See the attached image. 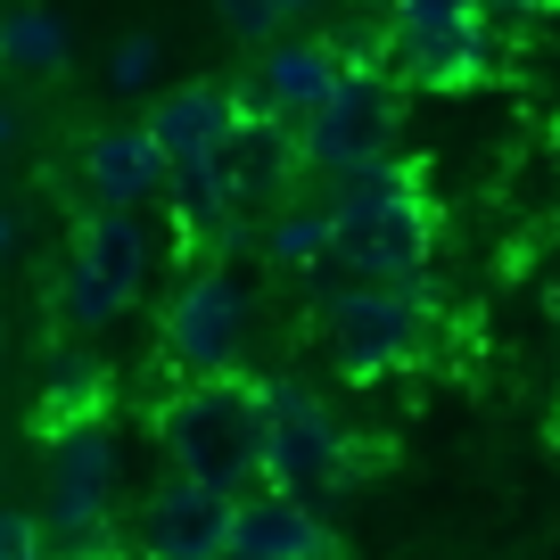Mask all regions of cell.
<instances>
[{
	"label": "cell",
	"mask_w": 560,
	"mask_h": 560,
	"mask_svg": "<svg viewBox=\"0 0 560 560\" xmlns=\"http://www.w3.org/2000/svg\"><path fill=\"white\" fill-rule=\"evenodd\" d=\"M149 438L165 445L174 478L214 494H256L264 487V445H272V396L256 371H223V380H182L158 404Z\"/></svg>",
	"instance_id": "6da1fadb"
},
{
	"label": "cell",
	"mask_w": 560,
	"mask_h": 560,
	"mask_svg": "<svg viewBox=\"0 0 560 560\" xmlns=\"http://www.w3.org/2000/svg\"><path fill=\"white\" fill-rule=\"evenodd\" d=\"M338 214V272L347 280H404L429 272L438 256V207L420 190V158H380V165H354V174L322 182Z\"/></svg>",
	"instance_id": "7a4b0ae2"
},
{
	"label": "cell",
	"mask_w": 560,
	"mask_h": 560,
	"mask_svg": "<svg viewBox=\"0 0 560 560\" xmlns=\"http://www.w3.org/2000/svg\"><path fill=\"white\" fill-rule=\"evenodd\" d=\"M314 330H322V354H330L338 380H387V371L420 363V347H429V289L420 280H404V289H387V280H338V289H322L314 298Z\"/></svg>",
	"instance_id": "3957f363"
},
{
	"label": "cell",
	"mask_w": 560,
	"mask_h": 560,
	"mask_svg": "<svg viewBox=\"0 0 560 560\" xmlns=\"http://www.w3.org/2000/svg\"><path fill=\"white\" fill-rule=\"evenodd\" d=\"M289 132H298L305 182H338V174H354V165H380V158H396V132H404V83L371 58V67H354L347 83L305 124H289Z\"/></svg>",
	"instance_id": "277c9868"
},
{
	"label": "cell",
	"mask_w": 560,
	"mask_h": 560,
	"mask_svg": "<svg viewBox=\"0 0 560 560\" xmlns=\"http://www.w3.org/2000/svg\"><path fill=\"white\" fill-rule=\"evenodd\" d=\"M247 314H256V298L240 289L231 264H190L182 289L158 314L165 363H174L182 380H223V371H240L247 363Z\"/></svg>",
	"instance_id": "5b68a950"
},
{
	"label": "cell",
	"mask_w": 560,
	"mask_h": 560,
	"mask_svg": "<svg viewBox=\"0 0 560 560\" xmlns=\"http://www.w3.org/2000/svg\"><path fill=\"white\" fill-rule=\"evenodd\" d=\"M272 396V445H264V487L298 494V503H322L330 487L354 478V438L338 429V412L314 396L305 380H264Z\"/></svg>",
	"instance_id": "8992f818"
},
{
	"label": "cell",
	"mask_w": 560,
	"mask_h": 560,
	"mask_svg": "<svg viewBox=\"0 0 560 560\" xmlns=\"http://www.w3.org/2000/svg\"><path fill=\"white\" fill-rule=\"evenodd\" d=\"M354 67H371V58H354L347 42L330 34H272L256 50V74H240V107L247 116H280V124H305L322 100H330L338 83H347Z\"/></svg>",
	"instance_id": "52a82bcc"
},
{
	"label": "cell",
	"mask_w": 560,
	"mask_h": 560,
	"mask_svg": "<svg viewBox=\"0 0 560 560\" xmlns=\"http://www.w3.org/2000/svg\"><path fill=\"white\" fill-rule=\"evenodd\" d=\"M231 511H240V494L190 487V478H174V470H165L158 487L140 494L132 536L149 544L158 560H223V552H231Z\"/></svg>",
	"instance_id": "ba28073f"
},
{
	"label": "cell",
	"mask_w": 560,
	"mask_h": 560,
	"mask_svg": "<svg viewBox=\"0 0 560 560\" xmlns=\"http://www.w3.org/2000/svg\"><path fill=\"white\" fill-rule=\"evenodd\" d=\"M240 91L231 83H174L158 91V107H149V140H158V158L174 165V174H190V165H214L223 158V140L240 132Z\"/></svg>",
	"instance_id": "9c48e42d"
},
{
	"label": "cell",
	"mask_w": 560,
	"mask_h": 560,
	"mask_svg": "<svg viewBox=\"0 0 560 560\" xmlns=\"http://www.w3.org/2000/svg\"><path fill=\"white\" fill-rule=\"evenodd\" d=\"M74 174H83L91 207H149V198H165V182H174V165L158 158V140H149V124H100V132L83 140V158H74Z\"/></svg>",
	"instance_id": "30bf717a"
},
{
	"label": "cell",
	"mask_w": 560,
	"mask_h": 560,
	"mask_svg": "<svg viewBox=\"0 0 560 560\" xmlns=\"http://www.w3.org/2000/svg\"><path fill=\"white\" fill-rule=\"evenodd\" d=\"M223 560H338V536H330V520H322L314 503L256 487L231 511V552Z\"/></svg>",
	"instance_id": "8fae6325"
},
{
	"label": "cell",
	"mask_w": 560,
	"mask_h": 560,
	"mask_svg": "<svg viewBox=\"0 0 560 560\" xmlns=\"http://www.w3.org/2000/svg\"><path fill=\"white\" fill-rule=\"evenodd\" d=\"M214 174L231 182V198H240L247 214H272L280 198L298 190L305 182V165H298V132H289V124L280 116H240V132L223 140V158H214Z\"/></svg>",
	"instance_id": "7c38bea8"
},
{
	"label": "cell",
	"mask_w": 560,
	"mask_h": 560,
	"mask_svg": "<svg viewBox=\"0 0 560 560\" xmlns=\"http://www.w3.org/2000/svg\"><path fill=\"white\" fill-rule=\"evenodd\" d=\"M256 256H264V272H280V280L338 272V214H330V198H298V190H289L256 223Z\"/></svg>",
	"instance_id": "4fadbf2b"
},
{
	"label": "cell",
	"mask_w": 560,
	"mask_h": 560,
	"mask_svg": "<svg viewBox=\"0 0 560 560\" xmlns=\"http://www.w3.org/2000/svg\"><path fill=\"white\" fill-rule=\"evenodd\" d=\"M67 256L83 264V272H100L107 289L132 305L140 289H149V256H158V247H149V223H140L132 207H83L74 231H67Z\"/></svg>",
	"instance_id": "5bb4252c"
},
{
	"label": "cell",
	"mask_w": 560,
	"mask_h": 560,
	"mask_svg": "<svg viewBox=\"0 0 560 560\" xmlns=\"http://www.w3.org/2000/svg\"><path fill=\"white\" fill-rule=\"evenodd\" d=\"M67 25L50 18V9H9L0 18V74H25V83H50V74H67Z\"/></svg>",
	"instance_id": "9a60e30c"
},
{
	"label": "cell",
	"mask_w": 560,
	"mask_h": 560,
	"mask_svg": "<svg viewBox=\"0 0 560 560\" xmlns=\"http://www.w3.org/2000/svg\"><path fill=\"white\" fill-rule=\"evenodd\" d=\"M50 314H58V330H74V338H100L107 322L124 314V298L107 289L100 272H83V264L67 256V264L50 272Z\"/></svg>",
	"instance_id": "2e32d148"
},
{
	"label": "cell",
	"mask_w": 560,
	"mask_h": 560,
	"mask_svg": "<svg viewBox=\"0 0 560 560\" xmlns=\"http://www.w3.org/2000/svg\"><path fill=\"white\" fill-rule=\"evenodd\" d=\"M0 560H58L42 511H0Z\"/></svg>",
	"instance_id": "e0dca14e"
},
{
	"label": "cell",
	"mask_w": 560,
	"mask_h": 560,
	"mask_svg": "<svg viewBox=\"0 0 560 560\" xmlns=\"http://www.w3.org/2000/svg\"><path fill=\"white\" fill-rule=\"evenodd\" d=\"M149 74H158V34H124L116 58H107V83H116V91H140Z\"/></svg>",
	"instance_id": "ac0fdd59"
},
{
	"label": "cell",
	"mask_w": 560,
	"mask_h": 560,
	"mask_svg": "<svg viewBox=\"0 0 560 560\" xmlns=\"http://www.w3.org/2000/svg\"><path fill=\"white\" fill-rule=\"evenodd\" d=\"M214 18H223L231 34H240V42H256V50H264V42L280 34V18H272V0H214Z\"/></svg>",
	"instance_id": "d6986e66"
},
{
	"label": "cell",
	"mask_w": 560,
	"mask_h": 560,
	"mask_svg": "<svg viewBox=\"0 0 560 560\" xmlns=\"http://www.w3.org/2000/svg\"><path fill=\"white\" fill-rule=\"evenodd\" d=\"M487 9H503V18H560V0H487Z\"/></svg>",
	"instance_id": "ffe728a7"
},
{
	"label": "cell",
	"mask_w": 560,
	"mask_h": 560,
	"mask_svg": "<svg viewBox=\"0 0 560 560\" xmlns=\"http://www.w3.org/2000/svg\"><path fill=\"white\" fill-rule=\"evenodd\" d=\"M9 247H18V214L0 207V256H9Z\"/></svg>",
	"instance_id": "44dd1931"
},
{
	"label": "cell",
	"mask_w": 560,
	"mask_h": 560,
	"mask_svg": "<svg viewBox=\"0 0 560 560\" xmlns=\"http://www.w3.org/2000/svg\"><path fill=\"white\" fill-rule=\"evenodd\" d=\"M305 9H314V0H272V18H305Z\"/></svg>",
	"instance_id": "7402d4cb"
},
{
	"label": "cell",
	"mask_w": 560,
	"mask_h": 560,
	"mask_svg": "<svg viewBox=\"0 0 560 560\" xmlns=\"http://www.w3.org/2000/svg\"><path fill=\"white\" fill-rule=\"evenodd\" d=\"M0 140H9V100H0Z\"/></svg>",
	"instance_id": "603a6c76"
},
{
	"label": "cell",
	"mask_w": 560,
	"mask_h": 560,
	"mask_svg": "<svg viewBox=\"0 0 560 560\" xmlns=\"http://www.w3.org/2000/svg\"><path fill=\"white\" fill-rule=\"evenodd\" d=\"M371 9H396V0H371Z\"/></svg>",
	"instance_id": "cb8c5ba5"
}]
</instances>
